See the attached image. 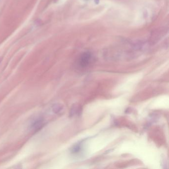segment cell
Segmentation results:
<instances>
[{"label":"cell","instance_id":"6da1fadb","mask_svg":"<svg viewBox=\"0 0 169 169\" xmlns=\"http://www.w3.org/2000/svg\"><path fill=\"white\" fill-rule=\"evenodd\" d=\"M90 58H91L90 55L88 54H85L81 58V63L83 65H86L88 63V61L90 59Z\"/></svg>","mask_w":169,"mask_h":169}]
</instances>
